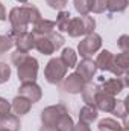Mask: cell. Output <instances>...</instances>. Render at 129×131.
I'll use <instances>...</instances> for the list:
<instances>
[{
	"instance_id": "obj_4",
	"label": "cell",
	"mask_w": 129,
	"mask_h": 131,
	"mask_svg": "<svg viewBox=\"0 0 129 131\" xmlns=\"http://www.w3.org/2000/svg\"><path fill=\"white\" fill-rule=\"evenodd\" d=\"M38 69H40V66H38L36 58L28 55L20 64L17 66L18 81L21 84H24V82H35L36 81V76H38Z\"/></svg>"
},
{
	"instance_id": "obj_23",
	"label": "cell",
	"mask_w": 129,
	"mask_h": 131,
	"mask_svg": "<svg viewBox=\"0 0 129 131\" xmlns=\"http://www.w3.org/2000/svg\"><path fill=\"white\" fill-rule=\"evenodd\" d=\"M128 101H129V98L123 99V101H117L115 99V105H114V108H112L111 113L115 117H119V119L128 117Z\"/></svg>"
},
{
	"instance_id": "obj_27",
	"label": "cell",
	"mask_w": 129,
	"mask_h": 131,
	"mask_svg": "<svg viewBox=\"0 0 129 131\" xmlns=\"http://www.w3.org/2000/svg\"><path fill=\"white\" fill-rule=\"evenodd\" d=\"M115 60V66L123 72V73H128L129 70V52H122L119 53L117 57H114Z\"/></svg>"
},
{
	"instance_id": "obj_9",
	"label": "cell",
	"mask_w": 129,
	"mask_h": 131,
	"mask_svg": "<svg viewBox=\"0 0 129 131\" xmlns=\"http://www.w3.org/2000/svg\"><path fill=\"white\" fill-rule=\"evenodd\" d=\"M100 90L103 93H108L111 96H117L119 93H122L125 90V87H128V75H123V76H117V78H111V79H106V81H100Z\"/></svg>"
},
{
	"instance_id": "obj_22",
	"label": "cell",
	"mask_w": 129,
	"mask_h": 131,
	"mask_svg": "<svg viewBox=\"0 0 129 131\" xmlns=\"http://www.w3.org/2000/svg\"><path fill=\"white\" fill-rule=\"evenodd\" d=\"M70 20H71V14L68 11H59V14L56 17V21H55V26L58 28L59 32H67Z\"/></svg>"
},
{
	"instance_id": "obj_36",
	"label": "cell",
	"mask_w": 129,
	"mask_h": 131,
	"mask_svg": "<svg viewBox=\"0 0 129 131\" xmlns=\"http://www.w3.org/2000/svg\"><path fill=\"white\" fill-rule=\"evenodd\" d=\"M8 18V14H6V8H5V5L0 2V21H5Z\"/></svg>"
},
{
	"instance_id": "obj_29",
	"label": "cell",
	"mask_w": 129,
	"mask_h": 131,
	"mask_svg": "<svg viewBox=\"0 0 129 131\" xmlns=\"http://www.w3.org/2000/svg\"><path fill=\"white\" fill-rule=\"evenodd\" d=\"M11 78V67L6 63H0V84L8 82Z\"/></svg>"
},
{
	"instance_id": "obj_12",
	"label": "cell",
	"mask_w": 129,
	"mask_h": 131,
	"mask_svg": "<svg viewBox=\"0 0 129 131\" xmlns=\"http://www.w3.org/2000/svg\"><path fill=\"white\" fill-rule=\"evenodd\" d=\"M76 69V73L85 81V82H91V79L94 78L97 72V67H96V63L91 60V58H82L81 63L74 66Z\"/></svg>"
},
{
	"instance_id": "obj_30",
	"label": "cell",
	"mask_w": 129,
	"mask_h": 131,
	"mask_svg": "<svg viewBox=\"0 0 129 131\" xmlns=\"http://www.w3.org/2000/svg\"><path fill=\"white\" fill-rule=\"evenodd\" d=\"M46 3L56 11H64V8L67 6V0H46Z\"/></svg>"
},
{
	"instance_id": "obj_31",
	"label": "cell",
	"mask_w": 129,
	"mask_h": 131,
	"mask_svg": "<svg viewBox=\"0 0 129 131\" xmlns=\"http://www.w3.org/2000/svg\"><path fill=\"white\" fill-rule=\"evenodd\" d=\"M28 55H29L28 52H20V50H15V52L12 53V57H11V61H12V64L17 67V66L20 64V63H21V61H23Z\"/></svg>"
},
{
	"instance_id": "obj_10",
	"label": "cell",
	"mask_w": 129,
	"mask_h": 131,
	"mask_svg": "<svg viewBox=\"0 0 129 131\" xmlns=\"http://www.w3.org/2000/svg\"><path fill=\"white\" fill-rule=\"evenodd\" d=\"M14 40V46H17V50L20 52H31L35 49V37L32 32H21V34H9Z\"/></svg>"
},
{
	"instance_id": "obj_35",
	"label": "cell",
	"mask_w": 129,
	"mask_h": 131,
	"mask_svg": "<svg viewBox=\"0 0 129 131\" xmlns=\"http://www.w3.org/2000/svg\"><path fill=\"white\" fill-rule=\"evenodd\" d=\"M73 131H91V128H90V125H85V124L79 122L73 127Z\"/></svg>"
},
{
	"instance_id": "obj_32",
	"label": "cell",
	"mask_w": 129,
	"mask_h": 131,
	"mask_svg": "<svg viewBox=\"0 0 129 131\" xmlns=\"http://www.w3.org/2000/svg\"><path fill=\"white\" fill-rule=\"evenodd\" d=\"M105 11H106V0H94L91 12H94V14H102V12H105Z\"/></svg>"
},
{
	"instance_id": "obj_34",
	"label": "cell",
	"mask_w": 129,
	"mask_h": 131,
	"mask_svg": "<svg viewBox=\"0 0 129 131\" xmlns=\"http://www.w3.org/2000/svg\"><path fill=\"white\" fill-rule=\"evenodd\" d=\"M117 46L122 49V52H129V35H122L117 41Z\"/></svg>"
},
{
	"instance_id": "obj_13",
	"label": "cell",
	"mask_w": 129,
	"mask_h": 131,
	"mask_svg": "<svg viewBox=\"0 0 129 131\" xmlns=\"http://www.w3.org/2000/svg\"><path fill=\"white\" fill-rule=\"evenodd\" d=\"M18 95L29 99L32 104H36L40 99L43 98V90H41V87L36 82H24V84L20 85Z\"/></svg>"
},
{
	"instance_id": "obj_11",
	"label": "cell",
	"mask_w": 129,
	"mask_h": 131,
	"mask_svg": "<svg viewBox=\"0 0 129 131\" xmlns=\"http://www.w3.org/2000/svg\"><path fill=\"white\" fill-rule=\"evenodd\" d=\"M62 82V90L67 93H71V95H78L84 90L85 87V81L74 72V73H70L68 76H65L64 79L61 81Z\"/></svg>"
},
{
	"instance_id": "obj_40",
	"label": "cell",
	"mask_w": 129,
	"mask_h": 131,
	"mask_svg": "<svg viewBox=\"0 0 129 131\" xmlns=\"http://www.w3.org/2000/svg\"><path fill=\"white\" fill-rule=\"evenodd\" d=\"M0 131H8V130H3V128H0Z\"/></svg>"
},
{
	"instance_id": "obj_15",
	"label": "cell",
	"mask_w": 129,
	"mask_h": 131,
	"mask_svg": "<svg viewBox=\"0 0 129 131\" xmlns=\"http://www.w3.org/2000/svg\"><path fill=\"white\" fill-rule=\"evenodd\" d=\"M31 108H32V102L20 95H17L11 102V110L14 111L15 116H24L31 111Z\"/></svg>"
},
{
	"instance_id": "obj_17",
	"label": "cell",
	"mask_w": 129,
	"mask_h": 131,
	"mask_svg": "<svg viewBox=\"0 0 129 131\" xmlns=\"http://www.w3.org/2000/svg\"><path fill=\"white\" fill-rule=\"evenodd\" d=\"M0 128L8 130V131H20L21 124H20L18 116L11 114V113H8V114L2 116V117H0Z\"/></svg>"
},
{
	"instance_id": "obj_26",
	"label": "cell",
	"mask_w": 129,
	"mask_h": 131,
	"mask_svg": "<svg viewBox=\"0 0 129 131\" xmlns=\"http://www.w3.org/2000/svg\"><path fill=\"white\" fill-rule=\"evenodd\" d=\"M120 127H122V125H120L115 119H111V117L102 119V121L99 122V125H97L99 131H119Z\"/></svg>"
},
{
	"instance_id": "obj_19",
	"label": "cell",
	"mask_w": 129,
	"mask_h": 131,
	"mask_svg": "<svg viewBox=\"0 0 129 131\" xmlns=\"http://www.w3.org/2000/svg\"><path fill=\"white\" fill-rule=\"evenodd\" d=\"M97 116H99V113H97V110L94 107L85 105V107H82L81 111H79V122H82V124H85V125H91L93 122L97 121Z\"/></svg>"
},
{
	"instance_id": "obj_8",
	"label": "cell",
	"mask_w": 129,
	"mask_h": 131,
	"mask_svg": "<svg viewBox=\"0 0 129 131\" xmlns=\"http://www.w3.org/2000/svg\"><path fill=\"white\" fill-rule=\"evenodd\" d=\"M67 107L64 104H56V105H50V107H46L43 111H41V122H43V127H49V128H55L58 119L61 117V114L67 113Z\"/></svg>"
},
{
	"instance_id": "obj_3",
	"label": "cell",
	"mask_w": 129,
	"mask_h": 131,
	"mask_svg": "<svg viewBox=\"0 0 129 131\" xmlns=\"http://www.w3.org/2000/svg\"><path fill=\"white\" fill-rule=\"evenodd\" d=\"M96 28V20L90 15H79L70 20V25L67 28V34L73 38L82 37V35H88V34L94 32Z\"/></svg>"
},
{
	"instance_id": "obj_21",
	"label": "cell",
	"mask_w": 129,
	"mask_h": 131,
	"mask_svg": "<svg viewBox=\"0 0 129 131\" xmlns=\"http://www.w3.org/2000/svg\"><path fill=\"white\" fill-rule=\"evenodd\" d=\"M73 127H74V122H73L71 116L67 111L64 114H61V117L58 119V122L55 125V130L56 131H73Z\"/></svg>"
},
{
	"instance_id": "obj_6",
	"label": "cell",
	"mask_w": 129,
	"mask_h": 131,
	"mask_svg": "<svg viewBox=\"0 0 129 131\" xmlns=\"http://www.w3.org/2000/svg\"><path fill=\"white\" fill-rule=\"evenodd\" d=\"M100 47H102V37L99 34L93 32L85 35V38L79 43L78 52L82 58H90L91 55H94L96 52L100 50Z\"/></svg>"
},
{
	"instance_id": "obj_18",
	"label": "cell",
	"mask_w": 129,
	"mask_h": 131,
	"mask_svg": "<svg viewBox=\"0 0 129 131\" xmlns=\"http://www.w3.org/2000/svg\"><path fill=\"white\" fill-rule=\"evenodd\" d=\"M99 92H100V85H99V84L87 82L85 87H84V90L81 92V93H82V98H84V102H85L87 105L94 107V99H96Z\"/></svg>"
},
{
	"instance_id": "obj_5",
	"label": "cell",
	"mask_w": 129,
	"mask_h": 131,
	"mask_svg": "<svg viewBox=\"0 0 129 131\" xmlns=\"http://www.w3.org/2000/svg\"><path fill=\"white\" fill-rule=\"evenodd\" d=\"M67 67L65 64L61 61V58H52L49 60V63L46 64L44 69V78L49 84H61V81L67 76Z\"/></svg>"
},
{
	"instance_id": "obj_33",
	"label": "cell",
	"mask_w": 129,
	"mask_h": 131,
	"mask_svg": "<svg viewBox=\"0 0 129 131\" xmlns=\"http://www.w3.org/2000/svg\"><path fill=\"white\" fill-rule=\"evenodd\" d=\"M11 113V102H8V99L0 96V117Z\"/></svg>"
},
{
	"instance_id": "obj_2",
	"label": "cell",
	"mask_w": 129,
	"mask_h": 131,
	"mask_svg": "<svg viewBox=\"0 0 129 131\" xmlns=\"http://www.w3.org/2000/svg\"><path fill=\"white\" fill-rule=\"evenodd\" d=\"M35 37V35H33ZM64 37L61 32H50L47 35L35 37V49L43 55H52L64 46Z\"/></svg>"
},
{
	"instance_id": "obj_28",
	"label": "cell",
	"mask_w": 129,
	"mask_h": 131,
	"mask_svg": "<svg viewBox=\"0 0 129 131\" xmlns=\"http://www.w3.org/2000/svg\"><path fill=\"white\" fill-rule=\"evenodd\" d=\"M14 46V40L11 38V35H0V55L6 53L8 50H11Z\"/></svg>"
},
{
	"instance_id": "obj_20",
	"label": "cell",
	"mask_w": 129,
	"mask_h": 131,
	"mask_svg": "<svg viewBox=\"0 0 129 131\" xmlns=\"http://www.w3.org/2000/svg\"><path fill=\"white\" fill-rule=\"evenodd\" d=\"M59 58H61V61L65 64L67 69H73L74 66L78 64V53L71 47H65Z\"/></svg>"
},
{
	"instance_id": "obj_1",
	"label": "cell",
	"mask_w": 129,
	"mask_h": 131,
	"mask_svg": "<svg viewBox=\"0 0 129 131\" xmlns=\"http://www.w3.org/2000/svg\"><path fill=\"white\" fill-rule=\"evenodd\" d=\"M11 21V32L9 34H21L28 32L29 25L36 23L41 17V12L36 6L33 5H23V6H15L9 11L8 15Z\"/></svg>"
},
{
	"instance_id": "obj_25",
	"label": "cell",
	"mask_w": 129,
	"mask_h": 131,
	"mask_svg": "<svg viewBox=\"0 0 129 131\" xmlns=\"http://www.w3.org/2000/svg\"><path fill=\"white\" fill-rule=\"evenodd\" d=\"M94 0H74V9L79 15H88L93 9Z\"/></svg>"
},
{
	"instance_id": "obj_37",
	"label": "cell",
	"mask_w": 129,
	"mask_h": 131,
	"mask_svg": "<svg viewBox=\"0 0 129 131\" xmlns=\"http://www.w3.org/2000/svg\"><path fill=\"white\" fill-rule=\"evenodd\" d=\"M40 131H56L55 128H49V127H41Z\"/></svg>"
},
{
	"instance_id": "obj_38",
	"label": "cell",
	"mask_w": 129,
	"mask_h": 131,
	"mask_svg": "<svg viewBox=\"0 0 129 131\" xmlns=\"http://www.w3.org/2000/svg\"><path fill=\"white\" fill-rule=\"evenodd\" d=\"M119 131H129V128L128 127H123V125H122V127H120V130Z\"/></svg>"
},
{
	"instance_id": "obj_24",
	"label": "cell",
	"mask_w": 129,
	"mask_h": 131,
	"mask_svg": "<svg viewBox=\"0 0 129 131\" xmlns=\"http://www.w3.org/2000/svg\"><path fill=\"white\" fill-rule=\"evenodd\" d=\"M128 8V0H106V11L111 14L123 12Z\"/></svg>"
},
{
	"instance_id": "obj_16",
	"label": "cell",
	"mask_w": 129,
	"mask_h": 131,
	"mask_svg": "<svg viewBox=\"0 0 129 131\" xmlns=\"http://www.w3.org/2000/svg\"><path fill=\"white\" fill-rule=\"evenodd\" d=\"M55 21L52 20H47V18H40L36 23L32 25V34L35 37H40V35H47V34L53 32L55 31Z\"/></svg>"
},
{
	"instance_id": "obj_7",
	"label": "cell",
	"mask_w": 129,
	"mask_h": 131,
	"mask_svg": "<svg viewBox=\"0 0 129 131\" xmlns=\"http://www.w3.org/2000/svg\"><path fill=\"white\" fill-rule=\"evenodd\" d=\"M114 53L112 52H109V50H106V49H103L99 55H97L96 58V67L97 69H100V70H103V72H111L112 75H115V76H123V75H128V73H123L117 66H115V60H114Z\"/></svg>"
},
{
	"instance_id": "obj_39",
	"label": "cell",
	"mask_w": 129,
	"mask_h": 131,
	"mask_svg": "<svg viewBox=\"0 0 129 131\" xmlns=\"http://www.w3.org/2000/svg\"><path fill=\"white\" fill-rule=\"evenodd\" d=\"M15 2H18V3H21V5H26V3H28V0H15Z\"/></svg>"
},
{
	"instance_id": "obj_14",
	"label": "cell",
	"mask_w": 129,
	"mask_h": 131,
	"mask_svg": "<svg viewBox=\"0 0 129 131\" xmlns=\"http://www.w3.org/2000/svg\"><path fill=\"white\" fill-rule=\"evenodd\" d=\"M115 105V98L108 95V93H103L102 90L97 93L96 99H94V108L100 110V111H105V113H111L112 108Z\"/></svg>"
}]
</instances>
